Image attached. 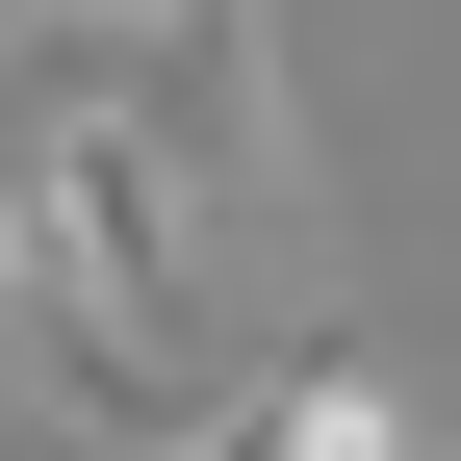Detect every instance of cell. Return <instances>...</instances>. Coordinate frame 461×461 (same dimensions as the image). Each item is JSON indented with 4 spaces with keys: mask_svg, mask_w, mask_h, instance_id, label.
<instances>
[{
    "mask_svg": "<svg viewBox=\"0 0 461 461\" xmlns=\"http://www.w3.org/2000/svg\"><path fill=\"white\" fill-rule=\"evenodd\" d=\"M26 180H51V257H77V308L129 333L154 384H180V333H205V257H230V180L154 129L129 77H77V103H51V129H26Z\"/></svg>",
    "mask_w": 461,
    "mask_h": 461,
    "instance_id": "cell-1",
    "label": "cell"
},
{
    "mask_svg": "<svg viewBox=\"0 0 461 461\" xmlns=\"http://www.w3.org/2000/svg\"><path fill=\"white\" fill-rule=\"evenodd\" d=\"M129 103H154V129L230 180V230H282V205H308V129H282V51H257V0H154V26H129Z\"/></svg>",
    "mask_w": 461,
    "mask_h": 461,
    "instance_id": "cell-2",
    "label": "cell"
},
{
    "mask_svg": "<svg viewBox=\"0 0 461 461\" xmlns=\"http://www.w3.org/2000/svg\"><path fill=\"white\" fill-rule=\"evenodd\" d=\"M180 461H436V436H411V384H384L359 333H308V359H257V384H230Z\"/></svg>",
    "mask_w": 461,
    "mask_h": 461,
    "instance_id": "cell-3",
    "label": "cell"
},
{
    "mask_svg": "<svg viewBox=\"0 0 461 461\" xmlns=\"http://www.w3.org/2000/svg\"><path fill=\"white\" fill-rule=\"evenodd\" d=\"M51 282H77V257H51V180L0 154V333H51Z\"/></svg>",
    "mask_w": 461,
    "mask_h": 461,
    "instance_id": "cell-4",
    "label": "cell"
},
{
    "mask_svg": "<svg viewBox=\"0 0 461 461\" xmlns=\"http://www.w3.org/2000/svg\"><path fill=\"white\" fill-rule=\"evenodd\" d=\"M0 26H26V0H0Z\"/></svg>",
    "mask_w": 461,
    "mask_h": 461,
    "instance_id": "cell-5",
    "label": "cell"
}]
</instances>
